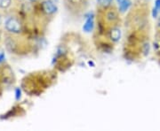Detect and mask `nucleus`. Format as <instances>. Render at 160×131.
I'll use <instances>...</instances> for the list:
<instances>
[{"label":"nucleus","instance_id":"1","mask_svg":"<svg viewBox=\"0 0 160 131\" xmlns=\"http://www.w3.org/2000/svg\"><path fill=\"white\" fill-rule=\"evenodd\" d=\"M6 29L12 33H20L22 30V27L16 19L9 18L6 21Z\"/></svg>","mask_w":160,"mask_h":131},{"label":"nucleus","instance_id":"2","mask_svg":"<svg viewBox=\"0 0 160 131\" xmlns=\"http://www.w3.org/2000/svg\"><path fill=\"white\" fill-rule=\"evenodd\" d=\"M43 10L47 14H52L54 12L56 11V6L53 4V2H52L51 0H46L43 3Z\"/></svg>","mask_w":160,"mask_h":131},{"label":"nucleus","instance_id":"3","mask_svg":"<svg viewBox=\"0 0 160 131\" xmlns=\"http://www.w3.org/2000/svg\"><path fill=\"white\" fill-rule=\"evenodd\" d=\"M92 28H93V19H92V17H88L84 27H83V29L86 32H90Z\"/></svg>","mask_w":160,"mask_h":131},{"label":"nucleus","instance_id":"4","mask_svg":"<svg viewBox=\"0 0 160 131\" xmlns=\"http://www.w3.org/2000/svg\"><path fill=\"white\" fill-rule=\"evenodd\" d=\"M119 4V9L122 12H126L130 6H131V1L130 0H120Z\"/></svg>","mask_w":160,"mask_h":131},{"label":"nucleus","instance_id":"5","mask_svg":"<svg viewBox=\"0 0 160 131\" xmlns=\"http://www.w3.org/2000/svg\"><path fill=\"white\" fill-rule=\"evenodd\" d=\"M121 37V32H120V29H111L110 31V38L114 42L118 41Z\"/></svg>","mask_w":160,"mask_h":131},{"label":"nucleus","instance_id":"6","mask_svg":"<svg viewBox=\"0 0 160 131\" xmlns=\"http://www.w3.org/2000/svg\"><path fill=\"white\" fill-rule=\"evenodd\" d=\"M97 2L99 3V5L102 7H108L111 5L112 0H97Z\"/></svg>","mask_w":160,"mask_h":131},{"label":"nucleus","instance_id":"7","mask_svg":"<svg viewBox=\"0 0 160 131\" xmlns=\"http://www.w3.org/2000/svg\"><path fill=\"white\" fill-rule=\"evenodd\" d=\"M154 49L157 52L160 53V37H157L154 42Z\"/></svg>","mask_w":160,"mask_h":131},{"label":"nucleus","instance_id":"8","mask_svg":"<svg viewBox=\"0 0 160 131\" xmlns=\"http://www.w3.org/2000/svg\"><path fill=\"white\" fill-rule=\"evenodd\" d=\"M117 17H118V15H117V13L114 11L109 12L108 14H107V18L109 19V21H114V20L117 19Z\"/></svg>","mask_w":160,"mask_h":131},{"label":"nucleus","instance_id":"9","mask_svg":"<svg viewBox=\"0 0 160 131\" xmlns=\"http://www.w3.org/2000/svg\"><path fill=\"white\" fill-rule=\"evenodd\" d=\"M12 0H0V6L3 8H6L11 5Z\"/></svg>","mask_w":160,"mask_h":131},{"label":"nucleus","instance_id":"10","mask_svg":"<svg viewBox=\"0 0 160 131\" xmlns=\"http://www.w3.org/2000/svg\"><path fill=\"white\" fill-rule=\"evenodd\" d=\"M155 8H157L160 12V0H156L155 3Z\"/></svg>","mask_w":160,"mask_h":131},{"label":"nucleus","instance_id":"11","mask_svg":"<svg viewBox=\"0 0 160 131\" xmlns=\"http://www.w3.org/2000/svg\"><path fill=\"white\" fill-rule=\"evenodd\" d=\"M69 1L71 4H79V3H81L82 0H69Z\"/></svg>","mask_w":160,"mask_h":131},{"label":"nucleus","instance_id":"12","mask_svg":"<svg viewBox=\"0 0 160 131\" xmlns=\"http://www.w3.org/2000/svg\"><path fill=\"white\" fill-rule=\"evenodd\" d=\"M21 97V91L20 90H17L16 91V97H17V99H19V97Z\"/></svg>","mask_w":160,"mask_h":131},{"label":"nucleus","instance_id":"13","mask_svg":"<svg viewBox=\"0 0 160 131\" xmlns=\"http://www.w3.org/2000/svg\"><path fill=\"white\" fill-rule=\"evenodd\" d=\"M5 59V56H4V54L3 53H0V62L1 61H3Z\"/></svg>","mask_w":160,"mask_h":131},{"label":"nucleus","instance_id":"14","mask_svg":"<svg viewBox=\"0 0 160 131\" xmlns=\"http://www.w3.org/2000/svg\"><path fill=\"white\" fill-rule=\"evenodd\" d=\"M158 24H159V26H160V19H159V21H158Z\"/></svg>","mask_w":160,"mask_h":131},{"label":"nucleus","instance_id":"15","mask_svg":"<svg viewBox=\"0 0 160 131\" xmlns=\"http://www.w3.org/2000/svg\"><path fill=\"white\" fill-rule=\"evenodd\" d=\"M117 1H118V3H119V2H120V0H117Z\"/></svg>","mask_w":160,"mask_h":131},{"label":"nucleus","instance_id":"16","mask_svg":"<svg viewBox=\"0 0 160 131\" xmlns=\"http://www.w3.org/2000/svg\"><path fill=\"white\" fill-rule=\"evenodd\" d=\"M30 1H33V0H30Z\"/></svg>","mask_w":160,"mask_h":131}]
</instances>
